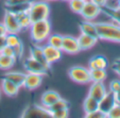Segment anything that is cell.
<instances>
[{
  "label": "cell",
  "instance_id": "cell-8",
  "mask_svg": "<svg viewBox=\"0 0 120 118\" xmlns=\"http://www.w3.org/2000/svg\"><path fill=\"white\" fill-rule=\"evenodd\" d=\"M61 50L67 54H77V53L81 52L78 38L72 35H63Z\"/></svg>",
  "mask_w": 120,
  "mask_h": 118
},
{
  "label": "cell",
  "instance_id": "cell-17",
  "mask_svg": "<svg viewBox=\"0 0 120 118\" xmlns=\"http://www.w3.org/2000/svg\"><path fill=\"white\" fill-rule=\"evenodd\" d=\"M61 98V95L57 93L56 91H53V89H48V91H44L43 95L41 97V104L45 107H49L51 104L56 101L57 99Z\"/></svg>",
  "mask_w": 120,
  "mask_h": 118
},
{
  "label": "cell",
  "instance_id": "cell-11",
  "mask_svg": "<svg viewBox=\"0 0 120 118\" xmlns=\"http://www.w3.org/2000/svg\"><path fill=\"white\" fill-rule=\"evenodd\" d=\"M30 57H33L34 60H36L37 62H39V63H41L44 67H46L48 70L51 69V64L47 61V59H46L45 55H44L41 45L33 44V45L30 46Z\"/></svg>",
  "mask_w": 120,
  "mask_h": 118
},
{
  "label": "cell",
  "instance_id": "cell-34",
  "mask_svg": "<svg viewBox=\"0 0 120 118\" xmlns=\"http://www.w3.org/2000/svg\"><path fill=\"white\" fill-rule=\"evenodd\" d=\"M0 54H3V55H7V57H15V52H14V49L13 47H11V46H8L5 45L4 47L1 49V51H0Z\"/></svg>",
  "mask_w": 120,
  "mask_h": 118
},
{
  "label": "cell",
  "instance_id": "cell-37",
  "mask_svg": "<svg viewBox=\"0 0 120 118\" xmlns=\"http://www.w3.org/2000/svg\"><path fill=\"white\" fill-rule=\"evenodd\" d=\"M34 0H5V4H19V3H31Z\"/></svg>",
  "mask_w": 120,
  "mask_h": 118
},
{
  "label": "cell",
  "instance_id": "cell-40",
  "mask_svg": "<svg viewBox=\"0 0 120 118\" xmlns=\"http://www.w3.org/2000/svg\"><path fill=\"white\" fill-rule=\"evenodd\" d=\"M5 34H7V30H5L4 25H3L2 21H1V23H0V37L5 36Z\"/></svg>",
  "mask_w": 120,
  "mask_h": 118
},
{
  "label": "cell",
  "instance_id": "cell-1",
  "mask_svg": "<svg viewBox=\"0 0 120 118\" xmlns=\"http://www.w3.org/2000/svg\"><path fill=\"white\" fill-rule=\"evenodd\" d=\"M98 38L105 42L120 44V26L114 21H99L96 23Z\"/></svg>",
  "mask_w": 120,
  "mask_h": 118
},
{
  "label": "cell",
  "instance_id": "cell-21",
  "mask_svg": "<svg viewBox=\"0 0 120 118\" xmlns=\"http://www.w3.org/2000/svg\"><path fill=\"white\" fill-rule=\"evenodd\" d=\"M102 13L104 15L109 16L114 23L120 26V9L106 4L104 7H102Z\"/></svg>",
  "mask_w": 120,
  "mask_h": 118
},
{
  "label": "cell",
  "instance_id": "cell-31",
  "mask_svg": "<svg viewBox=\"0 0 120 118\" xmlns=\"http://www.w3.org/2000/svg\"><path fill=\"white\" fill-rule=\"evenodd\" d=\"M106 117L109 118H120V103H116L109 112L106 114Z\"/></svg>",
  "mask_w": 120,
  "mask_h": 118
},
{
  "label": "cell",
  "instance_id": "cell-33",
  "mask_svg": "<svg viewBox=\"0 0 120 118\" xmlns=\"http://www.w3.org/2000/svg\"><path fill=\"white\" fill-rule=\"evenodd\" d=\"M51 116L53 118H67L69 117V109H63L57 110L51 113Z\"/></svg>",
  "mask_w": 120,
  "mask_h": 118
},
{
  "label": "cell",
  "instance_id": "cell-27",
  "mask_svg": "<svg viewBox=\"0 0 120 118\" xmlns=\"http://www.w3.org/2000/svg\"><path fill=\"white\" fill-rule=\"evenodd\" d=\"M62 42H63V35L57 34V33H54V34H50L49 36H48L47 41H46V44L52 46V47H55V48L61 49Z\"/></svg>",
  "mask_w": 120,
  "mask_h": 118
},
{
  "label": "cell",
  "instance_id": "cell-32",
  "mask_svg": "<svg viewBox=\"0 0 120 118\" xmlns=\"http://www.w3.org/2000/svg\"><path fill=\"white\" fill-rule=\"evenodd\" d=\"M14 49V52H15V57H16V60H21L23 57V52H25V47H23V44L19 43L17 44L16 46L13 47Z\"/></svg>",
  "mask_w": 120,
  "mask_h": 118
},
{
  "label": "cell",
  "instance_id": "cell-20",
  "mask_svg": "<svg viewBox=\"0 0 120 118\" xmlns=\"http://www.w3.org/2000/svg\"><path fill=\"white\" fill-rule=\"evenodd\" d=\"M109 66V62L107 59L104 55L97 54L95 57H90V60L88 61V67L89 69H95V68H102V69H106Z\"/></svg>",
  "mask_w": 120,
  "mask_h": 118
},
{
  "label": "cell",
  "instance_id": "cell-38",
  "mask_svg": "<svg viewBox=\"0 0 120 118\" xmlns=\"http://www.w3.org/2000/svg\"><path fill=\"white\" fill-rule=\"evenodd\" d=\"M112 69H113L114 72L120 78V62L115 60V61L113 62V64H112Z\"/></svg>",
  "mask_w": 120,
  "mask_h": 118
},
{
  "label": "cell",
  "instance_id": "cell-36",
  "mask_svg": "<svg viewBox=\"0 0 120 118\" xmlns=\"http://www.w3.org/2000/svg\"><path fill=\"white\" fill-rule=\"evenodd\" d=\"M85 117H87V118H104V117H106V116H105V114H103L98 109V110H96V111L89 112V113L85 114Z\"/></svg>",
  "mask_w": 120,
  "mask_h": 118
},
{
  "label": "cell",
  "instance_id": "cell-23",
  "mask_svg": "<svg viewBox=\"0 0 120 118\" xmlns=\"http://www.w3.org/2000/svg\"><path fill=\"white\" fill-rule=\"evenodd\" d=\"M15 15H16V18H17V21H18L21 30L29 29L31 23H32V21H31V18H30L28 12H21V13L15 14Z\"/></svg>",
  "mask_w": 120,
  "mask_h": 118
},
{
  "label": "cell",
  "instance_id": "cell-22",
  "mask_svg": "<svg viewBox=\"0 0 120 118\" xmlns=\"http://www.w3.org/2000/svg\"><path fill=\"white\" fill-rule=\"evenodd\" d=\"M99 109V101L96 99H94L93 97L87 95L86 98L83 101V111L85 114L89 113V112L96 111Z\"/></svg>",
  "mask_w": 120,
  "mask_h": 118
},
{
  "label": "cell",
  "instance_id": "cell-6",
  "mask_svg": "<svg viewBox=\"0 0 120 118\" xmlns=\"http://www.w3.org/2000/svg\"><path fill=\"white\" fill-rule=\"evenodd\" d=\"M23 68H25L26 72H30V73H37V75H41V76H47L49 75V71L46 67H44L39 62H37L36 60H34L33 57H28L23 60Z\"/></svg>",
  "mask_w": 120,
  "mask_h": 118
},
{
  "label": "cell",
  "instance_id": "cell-5",
  "mask_svg": "<svg viewBox=\"0 0 120 118\" xmlns=\"http://www.w3.org/2000/svg\"><path fill=\"white\" fill-rule=\"evenodd\" d=\"M21 117L28 118H46L52 117L51 113L47 107H43L41 104H31L23 110Z\"/></svg>",
  "mask_w": 120,
  "mask_h": 118
},
{
  "label": "cell",
  "instance_id": "cell-12",
  "mask_svg": "<svg viewBox=\"0 0 120 118\" xmlns=\"http://www.w3.org/2000/svg\"><path fill=\"white\" fill-rule=\"evenodd\" d=\"M41 48H43L44 55L50 64L55 63L59 60H61L62 53H63V51L61 49L52 47V46L48 45V44H41Z\"/></svg>",
  "mask_w": 120,
  "mask_h": 118
},
{
  "label": "cell",
  "instance_id": "cell-43",
  "mask_svg": "<svg viewBox=\"0 0 120 118\" xmlns=\"http://www.w3.org/2000/svg\"><path fill=\"white\" fill-rule=\"evenodd\" d=\"M116 8L120 9V0H116Z\"/></svg>",
  "mask_w": 120,
  "mask_h": 118
},
{
  "label": "cell",
  "instance_id": "cell-45",
  "mask_svg": "<svg viewBox=\"0 0 120 118\" xmlns=\"http://www.w3.org/2000/svg\"><path fill=\"white\" fill-rule=\"evenodd\" d=\"M0 98H1V88H0Z\"/></svg>",
  "mask_w": 120,
  "mask_h": 118
},
{
  "label": "cell",
  "instance_id": "cell-13",
  "mask_svg": "<svg viewBox=\"0 0 120 118\" xmlns=\"http://www.w3.org/2000/svg\"><path fill=\"white\" fill-rule=\"evenodd\" d=\"M116 98H115V94L112 93L111 91H107L106 94L103 96L102 99L99 100V110L102 112L103 114H106L109 112V110L116 104Z\"/></svg>",
  "mask_w": 120,
  "mask_h": 118
},
{
  "label": "cell",
  "instance_id": "cell-29",
  "mask_svg": "<svg viewBox=\"0 0 120 118\" xmlns=\"http://www.w3.org/2000/svg\"><path fill=\"white\" fill-rule=\"evenodd\" d=\"M86 0H69V9L75 14H80Z\"/></svg>",
  "mask_w": 120,
  "mask_h": 118
},
{
  "label": "cell",
  "instance_id": "cell-42",
  "mask_svg": "<svg viewBox=\"0 0 120 118\" xmlns=\"http://www.w3.org/2000/svg\"><path fill=\"white\" fill-rule=\"evenodd\" d=\"M115 98H116V102L120 103V89L115 93Z\"/></svg>",
  "mask_w": 120,
  "mask_h": 118
},
{
  "label": "cell",
  "instance_id": "cell-39",
  "mask_svg": "<svg viewBox=\"0 0 120 118\" xmlns=\"http://www.w3.org/2000/svg\"><path fill=\"white\" fill-rule=\"evenodd\" d=\"M91 2H94L95 4L99 5V7H104V5L109 4V0H90Z\"/></svg>",
  "mask_w": 120,
  "mask_h": 118
},
{
  "label": "cell",
  "instance_id": "cell-18",
  "mask_svg": "<svg viewBox=\"0 0 120 118\" xmlns=\"http://www.w3.org/2000/svg\"><path fill=\"white\" fill-rule=\"evenodd\" d=\"M77 38H78V43H79L81 51L91 49V48L98 43V41H99L98 38H96V37H94V36L86 35V34H82V33L77 37Z\"/></svg>",
  "mask_w": 120,
  "mask_h": 118
},
{
  "label": "cell",
  "instance_id": "cell-41",
  "mask_svg": "<svg viewBox=\"0 0 120 118\" xmlns=\"http://www.w3.org/2000/svg\"><path fill=\"white\" fill-rule=\"evenodd\" d=\"M4 46H5V38H4V36H1L0 37V51H1V49Z\"/></svg>",
  "mask_w": 120,
  "mask_h": 118
},
{
  "label": "cell",
  "instance_id": "cell-7",
  "mask_svg": "<svg viewBox=\"0 0 120 118\" xmlns=\"http://www.w3.org/2000/svg\"><path fill=\"white\" fill-rule=\"evenodd\" d=\"M102 14V8L99 5L95 4L94 2H91L90 0H86L84 3V7L82 9L81 13V17L83 19L86 20H95L98 16Z\"/></svg>",
  "mask_w": 120,
  "mask_h": 118
},
{
  "label": "cell",
  "instance_id": "cell-25",
  "mask_svg": "<svg viewBox=\"0 0 120 118\" xmlns=\"http://www.w3.org/2000/svg\"><path fill=\"white\" fill-rule=\"evenodd\" d=\"M17 60L15 57H10L7 55L0 54V69L1 70H10L13 68Z\"/></svg>",
  "mask_w": 120,
  "mask_h": 118
},
{
  "label": "cell",
  "instance_id": "cell-30",
  "mask_svg": "<svg viewBox=\"0 0 120 118\" xmlns=\"http://www.w3.org/2000/svg\"><path fill=\"white\" fill-rule=\"evenodd\" d=\"M5 38V45L11 46V47H14L17 44L20 43V38L18 37V34H15V33H7L4 36Z\"/></svg>",
  "mask_w": 120,
  "mask_h": 118
},
{
  "label": "cell",
  "instance_id": "cell-19",
  "mask_svg": "<svg viewBox=\"0 0 120 118\" xmlns=\"http://www.w3.org/2000/svg\"><path fill=\"white\" fill-rule=\"evenodd\" d=\"M3 78L10 80L11 82L15 83L17 86L22 87L23 81L26 78V72L22 71H17V70H8L7 72L3 75Z\"/></svg>",
  "mask_w": 120,
  "mask_h": 118
},
{
  "label": "cell",
  "instance_id": "cell-2",
  "mask_svg": "<svg viewBox=\"0 0 120 118\" xmlns=\"http://www.w3.org/2000/svg\"><path fill=\"white\" fill-rule=\"evenodd\" d=\"M28 30L30 32V37L32 42L37 45H41L43 43H46L48 36L51 34V23L49 18L34 21L31 23Z\"/></svg>",
  "mask_w": 120,
  "mask_h": 118
},
{
  "label": "cell",
  "instance_id": "cell-4",
  "mask_svg": "<svg viewBox=\"0 0 120 118\" xmlns=\"http://www.w3.org/2000/svg\"><path fill=\"white\" fill-rule=\"evenodd\" d=\"M68 76L73 82L78 84H89L91 82L90 80V71L88 67L84 66H72L68 70Z\"/></svg>",
  "mask_w": 120,
  "mask_h": 118
},
{
  "label": "cell",
  "instance_id": "cell-9",
  "mask_svg": "<svg viewBox=\"0 0 120 118\" xmlns=\"http://www.w3.org/2000/svg\"><path fill=\"white\" fill-rule=\"evenodd\" d=\"M2 23L4 25L7 33H15L18 34L19 32H21L20 26H19L16 15L9 11H4V15H3V19H2Z\"/></svg>",
  "mask_w": 120,
  "mask_h": 118
},
{
  "label": "cell",
  "instance_id": "cell-15",
  "mask_svg": "<svg viewBox=\"0 0 120 118\" xmlns=\"http://www.w3.org/2000/svg\"><path fill=\"white\" fill-rule=\"evenodd\" d=\"M0 88L2 91V93L8 97H16L18 95V91L20 87L17 86L15 83L11 82L10 80L2 78L1 79V83H0Z\"/></svg>",
  "mask_w": 120,
  "mask_h": 118
},
{
  "label": "cell",
  "instance_id": "cell-10",
  "mask_svg": "<svg viewBox=\"0 0 120 118\" xmlns=\"http://www.w3.org/2000/svg\"><path fill=\"white\" fill-rule=\"evenodd\" d=\"M44 80V76L37 75V73H30L26 72V78L23 81L22 87H25L28 91H34V89L38 88L41 85Z\"/></svg>",
  "mask_w": 120,
  "mask_h": 118
},
{
  "label": "cell",
  "instance_id": "cell-28",
  "mask_svg": "<svg viewBox=\"0 0 120 118\" xmlns=\"http://www.w3.org/2000/svg\"><path fill=\"white\" fill-rule=\"evenodd\" d=\"M63 109H69V103H68L67 100L62 97L60 98V99H57L53 104H51L48 107L50 113H52V112H54V111H57V110H63Z\"/></svg>",
  "mask_w": 120,
  "mask_h": 118
},
{
  "label": "cell",
  "instance_id": "cell-14",
  "mask_svg": "<svg viewBox=\"0 0 120 118\" xmlns=\"http://www.w3.org/2000/svg\"><path fill=\"white\" fill-rule=\"evenodd\" d=\"M106 86L104 85L103 82H90V86H89L87 95L99 101L100 99L103 98V96L106 94Z\"/></svg>",
  "mask_w": 120,
  "mask_h": 118
},
{
  "label": "cell",
  "instance_id": "cell-46",
  "mask_svg": "<svg viewBox=\"0 0 120 118\" xmlns=\"http://www.w3.org/2000/svg\"><path fill=\"white\" fill-rule=\"evenodd\" d=\"M63 1H67V2H68V1H69V0H63Z\"/></svg>",
  "mask_w": 120,
  "mask_h": 118
},
{
  "label": "cell",
  "instance_id": "cell-26",
  "mask_svg": "<svg viewBox=\"0 0 120 118\" xmlns=\"http://www.w3.org/2000/svg\"><path fill=\"white\" fill-rule=\"evenodd\" d=\"M30 3H19V4H4V10L13 14H18L21 12H28Z\"/></svg>",
  "mask_w": 120,
  "mask_h": 118
},
{
  "label": "cell",
  "instance_id": "cell-44",
  "mask_svg": "<svg viewBox=\"0 0 120 118\" xmlns=\"http://www.w3.org/2000/svg\"><path fill=\"white\" fill-rule=\"evenodd\" d=\"M45 1H59V0H45Z\"/></svg>",
  "mask_w": 120,
  "mask_h": 118
},
{
  "label": "cell",
  "instance_id": "cell-3",
  "mask_svg": "<svg viewBox=\"0 0 120 118\" xmlns=\"http://www.w3.org/2000/svg\"><path fill=\"white\" fill-rule=\"evenodd\" d=\"M50 4L48 1L45 0H34L33 2L30 3V7L28 9L31 21H38L43 19H48L50 16Z\"/></svg>",
  "mask_w": 120,
  "mask_h": 118
},
{
  "label": "cell",
  "instance_id": "cell-24",
  "mask_svg": "<svg viewBox=\"0 0 120 118\" xmlns=\"http://www.w3.org/2000/svg\"><path fill=\"white\" fill-rule=\"evenodd\" d=\"M89 71H90L91 82H104V80L107 78V73L105 69L95 68V69H89Z\"/></svg>",
  "mask_w": 120,
  "mask_h": 118
},
{
  "label": "cell",
  "instance_id": "cell-16",
  "mask_svg": "<svg viewBox=\"0 0 120 118\" xmlns=\"http://www.w3.org/2000/svg\"><path fill=\"white\" fill-rule=\"evenodd\" d=\"M79 29L82 34L90 35V36H94V37H96V38H98L96 23H94V20H86V19L81 20L79 23Z\"/></svg>",
  "mask_w": 120,
  "mask_h": 118
},
{
  "label": "cell",
  "instance_id": "cell-35",
  "mask_svg": "<svg viewBox=\"0 0 120 118\" xmlns=\"http://www.w3.org/2000/svg\"><path fill=\"white\" fill-rule=\"evenodd\" d=\"M119 89H120V80L119 79L112 80L109 85V91H111L112 93L115 94L116 91H118Z\"/></svg>",
  "mask_w": 120,
  "mask_h": 118
}]
</instances>
